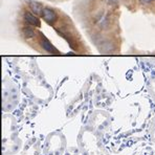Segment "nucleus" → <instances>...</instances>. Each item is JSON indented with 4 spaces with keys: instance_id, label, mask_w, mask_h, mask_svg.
<instances>
[{
    "instance_id": "8",
    "label": "nucleus",
    "mask_w": 155,
    "mask_h": 155,
    "mask_svg": "<svg viewBox=\"0 0 155 155\" xmlns=\"http://www.w3.org/2000/svg\"><path fill=\"white\" fill-rule=\"evenodd\" d=\"M140 1L143 4H149V3H151V2H153L154 0H140Z\"/></svg>"
},
{
    "instance_id": "2",
    "label": "nucleus",
    "mask_w": 155,
    "mask_h": 155,
    "mask_svg": "<svg viewBox=\"0 0 155 155\" xmlns=\"http://www.w3.org/2000/svg\"><path fill=\"white\" fill-rule=\"evenodd\" d=\"M41 17L44 19V21L46 22V23L51 24H51H54V22L57 21V19H58V15H57V13L49 8H43L42 16H41Z\"/></svg>"
},
{
    "instance_id": "1",
    "label": "nucleus",
    "mask_w": 155,
    "mask_h": 155,
    "mask_svg": "<svg viewBox=\"0 0 155 155\" xmlns=\"http://www.w3.org/2000/svg\"><path fill=\"white\" fill-rule=\"evenodd\" d=\"M39 44L41 45V47H42L45 51L49 52V54H59L58 49H57L56 47H54V45L49 42L48 39L45 37L44 35H42V34H40V36H39Z\"/></svg>"
},
{
    "instance_id": "6",
    "label": "nucleus",
    "mask_w": 155,
    "mask_h": 155,
    "mask_svg": "<svg viewBox=\"0 0 155 155\" xmlns=\"http://www.w3.org/2000/svg\"><path fill=\"white\" fill-rule=\"evenodd\" d=\"M22 34H23V36L26 39H31V38H34L36 36L35 29H34L31 26H29V25L23 27V29H22Z\"/></svg>"
},
{
    "instance_id": "5",
    "label": "nucleus",
    "mask_w": 155,
    "mask_h": 155,
    "mask_svg": "<svg viewBox=\"0 0 155 155\" xmlns=\"http://www.w3.org/2000/svg\"><path fill=\"white\" fill-rule=\"evenodd\" d=\"M99 21H97V23H99V26L101 27V28L103 29H107L110 27V18L108 17L107 15H102L101 17H99Z\"/></svg>"
},
{
    "instance_id": "4",
    "label": "nucleus",
    "mask_w": 155,
    "mask_h": 155,
    "mask_svg": "<svg viewBox=\"0 0 155 155\" xmlns=\"http://www.w3.org/2000/svg\"><path fill=\"white\" fill-rule=\"evenodd\" d=\"M28 3V6L31 8V11L35 14L36 16H42V12H43V6L41 3H39L37 1H33V0H28L27 1Z\"/></svg>"
},
{
    "instance_id": "7",
    "label": "nucleus",
    "mask_w": 155,
    "mask_h": 155,
    "mask_svg": "<svg viewBox=\"0 0 155 155\" xmlns=\"http://www.w3.org/2000/svg\"><path fill=\"white\" fill-rule=\"evenodd\" d=\"M133 155H155V150L149 149V148H143V149L136 151Z\"/></svg>"
},
{
    "instance_id": "3",
    "label": "nucleus",
    "mask_w": 155,
    "mask_h": 155,
    "mask_svg": "<svg viewBox=\"0 0 155 155\" xmlns=\"http://www.w3.org/2000/svg\"><path fill=\"white\" fill-rule=\"evenodd\" d=\"M24 19H25L26 23L28 25H33V26H40L41 25V22L40 19L35 15V14H31L29 12H26L24 14Z\"/></svg>"
}]
</instances>
